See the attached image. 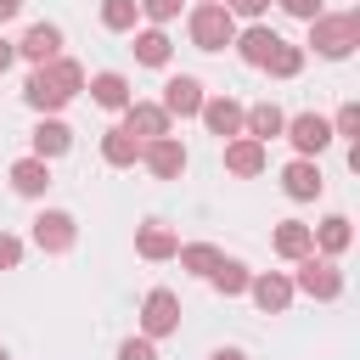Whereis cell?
Wrapping results in <instances>:
<instances>
[{
	"instance_id": "cell-15",
	"label": "cell",
	"mask_w": 360,
	"mask_h": 360,
	"mask_svg": "<svg viewBox=\"0 0 360 360\" xmlns=\"http://www.w3.org/2000/svg\"><path fill=\"white\" fill-rule=\"evenodd\" d=\"M17 56L34 62V68L56 62V56H62V28H56V22H28V34L17 39Z\"/></svg>"
},
{
	"instance_id": "cell-28",
	"label": "cell",
	"mask_w": 360,
	"mask_h": 360,
	"mask_svg": "<svg viewBox=\"0 0 360 360\" xmlns=\"http://www.w3.org/2000/svg\"><path fill=\"white\" fill-rule=\"evenodd\" d=\"M304 56H309L304 45H287V39H281V45L270 51V62H264V73H270V79H298V73H304Z\"/></svg>"
},
{
	"instance_id": "cell-5",
	"label": "cell",
	"mask_w": 360,
	"mask_h": 360,
	"mask_svg": "<svg viewBox=\"0 0 360 360\" xmlns=\"http://www.w3.org/2000/svg\"><path fill=\"white\" fill-rule=\"evenodd\" d=\"M169 332H180V298L169 292V287H152L146 298H141V338H169Z\"/></svg>"
},
{
	"instance_id": "cell-14",
	"label": "cell",
	"mask_w": 360,
	"mask_h": 360,
	"mask_svg": "<svg viewBox=\"0 0 360 360\" xmlns=\"http://www.w3.org/2000/svg\"><path fill=\"white\" fill-rule=\"evenodd\" d=\"M309 242H315L321 259H343L354 248V219L349 214H326L321 225H309Z\"/></svg>"
},
{
	"instance_id": "cell-20",
	"label": "cell",
	"mask_w": 360,
	"mask_h": 360,
	"mask_svg": "<svg viewBox=\"0 0 360 360\" xmlns=\"http://www.w3.org/2000/svg\"><path fill=\"white\" fill-rule=\"evenodd\" d=\"M174 248H180V236H174L163 219H146V225H135V253H141L146 264H163V259H174Z\"/></svg>"
},
{
	"instance_id": "cell-21",
	"label": "cell",
	"mask_w": 360,
	"mask_h": 360,
	"mask_svg": "<svg viewBox=\"0 0 360 360\" xmlns=\"http://www.w3.org/2000/svg\"><path fill=\"white\" fill-rule=\"evenodd\" d=\"M22 101H28V107H34L39 118H56V112L68 107V96H62V90H56V84L45 79V68H34V73L22 79Z\"/></svg>"
},
{
	"instance_id": "cell-11",
	"label": "cell",
	"mask_w": 360,
	"mask_h": 360,
	"mask_svg": "<svg viewBox=\"0 0 360 360\" xmlns=\"http://www.w3.org/2000/svg\"><path fill=\"white\" fill-rule=\"evenodd\" d=\"M248 298H253L264 315H287V304H292V276H281V270H253Z\"/></svg>"
},
{
	"instance_id": "cell-32",
	"label": "cell",
	"mask_w": 360,
	"mask_h": 360,
	"mask_svg": "<svg viewBox=\"0 0 360 360\" xmlns=\"http://www.w3.org/2000/svg\"><path fill=\"white\" fill-rule=\"evenodd\" d=\"M135 6H141V17H146L152 28H163V22H174V17H180V6H186V0H135Z\"/></svg>"
},
{
	"instance_id": "cell-29",
	"label": "cell",
	"mask_w": 360,
	"mask_h": 360,
	"mask_svg": "<svg viewBox=\"0 0 360 360\" xmlns=\"http://www.w3.org/2000/svg\"><path fill=\"white\" fill-rule=\"evenodd\" d=\"M45 79H51V84H56V90H62L68 101H73V96L84 90V68H79L73 56H56V62H45Z\"/></svg>"
},
{
	"instance_id": "cell-17",
	"label": "cell",
	"mask_w": 360,
	"mask_h": 360,
	"mask_svg": "<svg viewBox=\"0 0 360 360\" xmlns=\"http://www.w3.org/2000/svg\"><path fill=\"white\" fill-rule=\"evenodd\" d=\"M264 163H270V152H264L253 135H236V141H225V174H236V180H253V174H264Z\"/></svg>"
},
{
	"instance_id": "cell-31",
	"label": "cell",
	"mask_w": 360,
	"mask_h": 360,
	"mask_svg": "<svg viewBox=\"0 0 360 360\" xmlns=\"http://www.w3.org/2000/svg\"><path fill=\"white\" fill-rule=\"evenodd\" d=\"M332 141H360V101H343L338 107V118H332Z\"/></svg>"
},
{
	"instance_id": "cell-7",
	"label": "cell",
	"mask_w": 360,
	"mask_h": 360,
	"mask_svg": "<svg viewBox=\"0 0 360 360\" xmlns=\"http://www.w3.org/2000/svg\"><path fill=\"white\" fill-rule=\"evenodd\" d=\"M202 101H208L202 79H191V73H169V79H163V101H158V107H163L169 118H197Z\"/></svg>"
},
{
	"instance_id": "cell-37",
	"label": "cell",
	"mask_w": 360,
	"mask_h": 360,
	"mask_svg": "<svg viewBox=\"0 0 360 360\" xmlns=\"http://www.w3.org/2000/svg\"><path fill=\"white\" fill-rule=\"evenodd\" d=\"M11 62H17V39H6V34H0V73H6Z\"/></svg>"
},
{
	"instance_id": "cell-10",
	"label": "cell",
	"mask_w": 360,
	"mask_h": 360,
	"mask_svg": "<svg viewBox=\"0 0 360 360\" xmlns=\"http://www.w3.org/2000/svg\"><path fill=\"white\" fill-rule=\"evenodd\" d=\"M197 118H202V129H208V135H219V141H236V135H242V118H248V107H242L236 96H208Z\"/></svg>"
},
{
	"instance_id": "cell-40",
	"label": "cell",
	"mask_w": 360,
	"mask_h": 360,
	"mask_svg": "<svg viewBox=\"0 0 360 360\" xmlns=\"http://www.w3.org/2000/svg\"><path fill=\"white\" fill-rule=\"evenodd\" d=\"M0 360H11V354H6V343H0Z\"/></svg>"
},
{
	"instance_id": "cell-34",
	"label": "cell",
	"mask_w": 360,
	"mask_h": 360,
	"mask_svg": "<svg viewBox=\"0 0 360 360\" xmlns=\"http://www.w3.org/2000/svg\"><path fill=\"white\" fill-rule=\"evenodd\" d=\"M287 17H298V22H315L321 11H326V0H276Z\"/></svg>"
},
{
	"instance_id": "cell-25",
	"label": "cell",
	"mask_w": 360,
	"mask_h": 360,
	"mask_svg": "<svg viewBox=\"0 0 360 360\" xmlns=\"http://www.w3.org/2000/svg\"><path fill=\"white\" fill-rule=\"evenodd\" d=\"M169 56H174V39L163 28H135V62L141 68H169Z\"/></svg>"
},
{
	"instance_id": "cell-39",
	"label": "cell",
	"mask_w": 360,
	"mask_h": 360,
	"mask_svg": "<svg viewBox=\"0 0 360 360\" xmlns=\"http://www.w3.org/2000/svg\"><path fill=\"white\" fill-rule=\"evenodd\" d=\"M208 360H248V354H242V349H214Z\"/></svg>"
},
{
	"instance_id": "cell-30",
	"label": "cell",
	"mask_w": 360,
	"mask_h": 360,
	"mask_svg": "<svg viewBox=\"0 0 360 360\" xmlns=\"http://www.w3.org/2000/svg\"><path fill=\"white\" fill-rule=\"evenodd\" d=\"M135 22H141L135 0H101V28L107 34H135Z\"/></svg>"
},
{
	"instance_id": "cell-18",
	"label": "cell",
	"mask_w": 360,
	"mask_h": 360,
	"mask_svg": "<svg viewBox=\"0 0 360 360\" xmlns=\"http://www.w3.org/2000/svg\"><path fill=\"white\" fill-rule=\"evenodd\" d=\"M231 45H236V56H242L248 68H264V62H270V51L281 45V34H276V28H264V22H248V28H236V39H231Z\"/></svg>"
},
{
	"instance_id": "cell-12",
	"label": "cell",
	"mask_w": 360,
	"mask_h": 360,
	"mask_svg": "<svg viewBox=\"0 0 360 360\" xmlns=\"http://www.w3.org/2000/svg\"><path fill=\"white\" fill-rule=\"evenodd\" d=\"M62 152H73V129H68V118H39V124H34V135H28V158L56 163Z\"/></svg>"
},
{
	"instance_id": "cell-4",
	"label": "cell",
	"mask_w": 360,
	"mask_h": 360,
	"mask_svg": "<svg viewBox=\"0 0 360 360\" xmlns=\"http://www.w3.org/2000/svg\"><path fill=\"white\" fill-rule=\"evenodd\" d=\"M79 242V219L68 208H39L34 214V248L39 253H73Z\"/></svg>"
},
{
	"instance_id": "cell-36",
	"label": "cell",
	"mask_w": 360,
	"mask_h": 360,
	"mask_svg": "<svg viewBox=\"0 0 360 360\" xmlns=\"http://www.w3.org/2000/svg\"><path fill=\"white\" fill-rule=\"evenodd\" d=\"M17 264H22V236L0 231V270H17Z\"/></svg>"
},
{
	"instance_id": "cell-3",
	"label": "cell",
	"mask_w": 360,
	"mask_h": 360,
	"mask_svg": "<svg viewBox=\"0 0 360 360\" xmlns=\"http://www.w3.org/2000/svg\"><path fill=\"white\" fill-rule=\"evenodd\" d=\"M292 292H304V298H315V304L343 298V270H338V259L304 253V259H298V276H292Z\"/></svg>"
},
{
	"instance_id": "cell-26",
	"label": "cell",
	"mask_w": 360,
	"mask_h": 360,
	"mask_svg": "<svg viewBox=\"0 0 360 360\" xmlns=\"http://www.w3.org/2000/svg\"><path fill=\"white\" fill-rule=\"evenodd\" d=\"M248 281H253V270H248L242 259H219V264L208 270V287H214L219 298H242V292H248Z\"/></svg>"
},
{
	"instance_id": "cell-13",
	"label": "cell",
	"mask_w": 360,
	"mask_h": 360,
	"mask_svg": "<svg viewBox=\"0 0 360 360\" xmlns=\"http://www.w3.org/2000/svg\"><path fill=\"white\" fill-rule=\"evenodd\" d=\"M281 191H287L292 202H315V197L326 191V174H321V163H315V158H292V163L281 169Z\"/></svg>"
},
{
	"instance_id": "cell-24",
	"label": "cell",
	"mask_w": 360,
	"mask_h": 360,
	"mask_svg": "<svg viewBox=\"0 0 360 360\" xmlns=\"http://www.w3.org/2000/svg\"><path fill=\"white\" fill-rule=\"evenodd\" d=\"M270 248H276L281 259H292V264H298L304 253H315V242H309V225H304V219H281V225L270 231Z\"/></svg>"
},
{
	"instance_id": "cell-8",
	"label": "cell",
	"mask_w": 360,
	"mask_h": 360,
	"mask_svg": "<svg viewBox=\"0 0 360 360\" xmlns=\"http://www.w3.org/2000/svg\"><path fill=\"white\" fill-rule=\"evenodd\" d=\"M141 163H146L152 180H180L191 158H186V141H180V135H163V141H146V146H141Z\"/></svg>"
},
{
	"instance_id": "cell-27",
	"label": "cell",
	"mask_w": 360,
	"mask_h": 360,
	"mask_svg": "<svg viewBox=\"0 0 360 360\" xmlns=\"http://www.w3.org/2000/svg\"><path fill=\"white\" fill-rule=\"evenodd\" d=\"M174 259H180V270H191V276H202V281H208V270H214L225 253H219L214 242H180V248H174Z\"/></svg>"
},
{
	"instance_id": "cell-22",
	"label": "cell",
	"mask_w": 360,
	"mask_h": 360,
	"mask_svg": "<svg viewBox=\"0 0 360 360\" xmlns=\"http://www.w3.org/2000/svg\"><path fill=\"white\" fill-rule=\"evenodd\" d=\"M281 129H287V112H281L276 101H253V107H248V118H242V135H253L259 146H270Z\"/></svg>"
},
{
	"instance_id": "cell-23",
	"label": "cell",
	"mask_w": 360,
	"mask_h": 360,
	"mask_svg": "<svg viewBox=\"0 0 360 360\" xmlns=\"http://www.w3.org/2000/svg\"><path fill=\"white\" fill-rule=\"evenodd\" d=\"M101 163L107 169H135L141 163V141L129 129H101Z\"/></svg>"
},
{
	"instance_id": "cell-16",
	"label": "cell",
	"mask_w": 360,
	"mask_h": 360,
	"mask_svg": "<svg viewBox=\"0 0 360 360\" xmlns=\"http://www.w3.org/2000/svg\"><path fill=\"white\" fill-rule=\"evenodd\" d=\"M84 90H90V101H96V107H107V112H124V107L135 101L129 79H124V73H112V68L90 73V79H84Z\"/></svg>"
},
{
	"instance_id": "cell-38",
	"label": "cell",
	"mask_w": 360,
	"mask_h": 360,
	"mask_svg": "<svg viewBox=\"0 0 360 360\" xmlns=\"http://www.w3.org/2000/svg\"><path fill=\"white\" fill-rule=\"evenodd\" d=\"M17 11H22V0H0V22H11Z\"/></svg>"
},
{
	"instance_id": "cell-2",
	"label": "cell",
	"mask_w": 360,
	"mask_h": 360,
	"mask_svg": "<svg viewBox=\"0 0 360 360\" xmlns=\"http://www.w3.org/2000/svg\"><path fill=\"white\" fill-rule=\"evenodd\" d=\"M186 34H191L197 51H225V45L236 39V17H231L219 0H197L191 17H186Z\"/></svg>"
},
{
	"instance_id": "cell-1",
	"label": "cell",
	"mask_w": 360,
	"mask_h": 360,
	"mask_svg": "<svg viewBox=\"0 0 360 360\" xmlns=\"http://www.w3.org/2000/svg\"><path fill=\"white\" fill-rule=\"evenodd\" d=\"M354 45H360V6H349V11H321V17L309 22V45H304V51H315V56H326V62H343Z\"/></svg>"
},
{
	"instance_id": "cell-33",
	"label": "cell",
	"mask_w": 360,
	"mask_h": 360,
	"mask_svg": "<svg viewBox=\"0 0 360 360\" xmlns=\"http://www.w3.org/2000/svg\"><path fill=\"white\" fill-rule=\"evenodd\" d=\"M118 360H158V343L135 332V338H124V343H118Z\"/></svg>"
},
{
	"instance_id": "cell-35",
	"label": "cell",
	"mask_w": 360,
	"mask_h": 360,
	"mask_svg": "<svg viewBox=\"0 0 360 360\" xmlns=\"http://www.w3.org/2000/svg\"><path fill=\"white\" fill-rule=\"evenodd\" d=\"M219 6H225L236 22H242V17H248V22H259V17L270 11V0H219Z\"/></svg>"
},
{
	"instance_id": "cell-9",
	"label": "cell",
	"mask_w": 360,
	"mask_h": 360,
	"mask_svg": "<svg viewBox=\"0 0 360 360\" xmlns=\"http://www.w3.org/2000/svg\"><path fill=\"white\" fill-rule=\"evenodd\" d=\"M118 129H129V135H135V141L146 146V141H163V135H174V118H169V112H163L158 101H129V107H124V124H118Z\"/></svg>"
},
{
	"instance_id": "cell-6",
	"label": "cell",
	"mask_w": 360,
	"mask_h": 360,
	"mask_svg": "<svg viewBox=\"0 0 360 360\" xmlns=\"http://www.w3.org/2000/svg\"><path fill=\"white\" fill-rule=\"evenodd\" d=\"M281 135L292 141V152H298V158H321V152L332 146V118H321V112H292Z\"/></svg>"
},
{
	"instance_id": "cell-19",
	"label": "cell",
	"mask_w": 360,
	"mask_h": 360,
	"mask_svg": "<svg viewBox=\"0 0 360 360\" xmlns=\"http://www.w3.org/2000/svg\"><path fill=\"white\" fill-rule=\"evenodd\" d=\"M6 180H11V191H17V197L39 202V197L51 191V163H39V158H17V163L6 169Z\"/></svg>"
}]
</instances>
